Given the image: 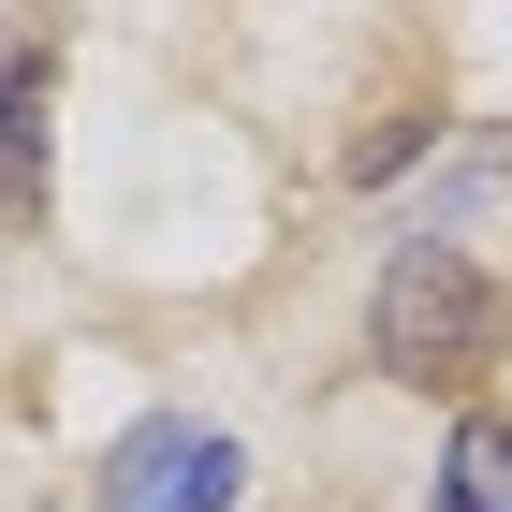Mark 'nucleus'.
Masks as SVG:
<instances>
[{"label": "nucleus", "instance_id": "nucleus-1", "mask_svg": "<svg viewBox=\"0 0 512 512\" xmlns=\"http://www.w3.org/2000/svg\"><path fill=\"white\" fill-rule=\"evenodd\" d=\"M366 337H381L395 381H483V366H498V293H483V264H469L454 235H410V249L381 264Z\"/></svg>", "mask_w": 512, "mask_h": 512}, {"label": "nucleus", "instance_id": "nucleus-2", "mask_svg": "<svg viewBox=\"0 0 512 512\" xmlns=\"http://www.w3.org/2000/svg\"><path fill=\"white\" fill-rule=\"evenodd\" d=\"M249 454L220 425H191V410H161V425H132L118 454H103V512H235Z\"/></svg>", "mask_w": 512, "mask_h": 512}, {"label": "nucleus", "instance_id": "nucleus-3", "mask_svg": "<svg viewBox=\"0 0 512 512\" xmlns=\"http://www.w3.org/2000/svg\"><path fill=\"white\" fill-rule=\"evenodd\" d=\"M44 205V59H0V235Z\"/></svg>", "mask_w": 512, "mask_h": 512}, {"label": "nucleus", "instance_id": "nucleus-4", "mask_svg": "<svg viewBox=\"0 0 512 512\" xmlns=\"http://www.w3.org/2000/svg\"><path fill=\"white\" fill-rule=\"evenodd\" d=\"M439 512H512V425H454V454H439Z\"/></svg>", "mask_w": 512, "mask_h": 512}]
</instances>
